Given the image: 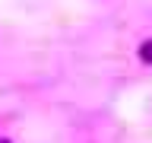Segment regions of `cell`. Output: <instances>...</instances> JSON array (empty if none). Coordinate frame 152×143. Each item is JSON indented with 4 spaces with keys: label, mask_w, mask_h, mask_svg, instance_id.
<instances>
[{
    "label": "cell",
    "mask_w": 152,
    "mask_h": 143,
    "mask_svg": "<svg viewBox=\"0 0 152 143\" xmlns=\"http://www.w3.org/2000/svg\"><path fill=\"white\" fill-rule=\"evenodd\" d=\"M140 57L146 60V64H152V41H142L140 45Z\"/></svg>",
    "instance_id": "6da1fadb"
},
{
    "label": "cell",
    "mask_w": 152,
    "mask_h": 143,
    "mask_svg": "<svg viewBox=\"0 0 152 143\" xmlns=\"http://www.w3.org/2000/svg\"><path fill=\"white\" fill-rule=\"evenodd\" d=\"M0 143H10V140H0Z\"/></svg>",
    "instance_id": "7a4b0ae2"
}]
</instances>
